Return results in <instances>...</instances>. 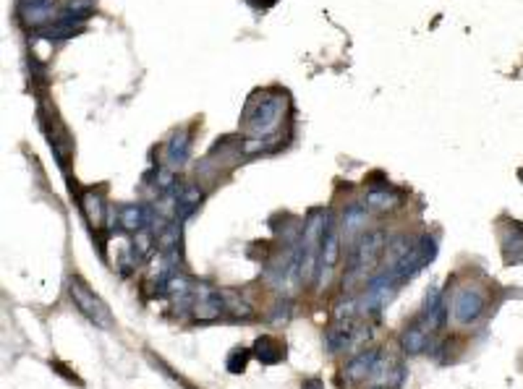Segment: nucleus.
<instances>
[{
  "instance_id": "1",
  "label": "nucleus",
  "mask_w": 523,
  "mask_h": 389,
  "mask_svg": "<svg viewBox=\"0 0 523 389\" xmlns=\"http://www.w3.org/2000/svg\"><path fill=\"white\" fill-rule=\"evenodd\" d=\"M283 108H285V97L283 94H257L249 102V110H246V136L259 139L251 141L249 149L267 147L262 139H270L275 133V128H278L283 118Z\"/></svg>"
},
{
  "instance_id": "2",
  "label": "nucleus",
  "mask_w": 523,
  "mask_h": 389,
  "mask_svg": "<svg viewBox=\"0 0 523 389\" xmlns=\"http://www.w3.org/2000/svg\"><path fill=\"white\" fill-rule=\"evenodd\" d=\"M68 293H71L73 306L86 316V321H92L94 327H100V329L113 327V313H110V308L105 306V301L81 280V277H71Z\"/></svg>"
},
{
  "instance_id": "3",
  "label": "nucleus",
  "mask_w": 523,
  "mask_h": 389,
  "mask_svg": "<svg viewBox=\"0 0 523 389\" xmlns=\"http://www.w3.org/2000/svg\"><path fill=\"white\" fill-rule=\"evenodd\" d=\"M435 254H437V241L432 238V235H422L419 241L411 246V251H408L406 256L400 259L398 266L395 269H390V277L398 285H403L406 280H411L414 274H419L427 264H432L435 261Z\"/></svg>"
},
{
  "instance_id": "4",
  "label": "nucleus",
  "mask_w": 523,
  "mask_h": 389,
  "mask_svg": "<svg viewBox=\"0 0 523 389\" xmlns=\"http://www.w3.org/2000/svg\"><path fill=\"white\" fill-rule=\"evenodd\" d=\"M387 246V235L382 230H375V233L361 235L359 243H356V251H353V264H351V277H364V274L377 264L380 254Z\"/></svg>"
},
{
  "instance_id": "5",
  "label": "nucleus",
  "mask_w": 523,
  "mask_h": 389,
  "mask_svg": "<svg viewBox=\"0 0 523 389\" xmlns=\"http://www.w3.org/2000/svg\"><path fill=\"white\" fill-rule=\"evenodd\" d=\"M484 311V296L477 288H461L453 298V319L458 324H474Z\"/></svg>"
},
{
  "instance_id": "6",
  "label": "nucleus",
  "mask_w": 523,
  "mask_h": 389,
  "mask_svg": "<svg viewBox=\"0 0 523 389\" xmlns=\"http://www.w3.org/2000/svg\"><path fill=\"white\" fill-rule=\"evenodd\" d=\"M430 343H432V329L424 319L411 324V327L400 335V348H403L406 356H419V353H424L430 348Z\"/></svg>"
},
{
  "instance_id": "7",
  "label": "nucleus",
  "mask_w": 523,
  "mask_h": 389,
  "mask_svg": "<svg viewBox=\"0 0 523 389\" xmlns=\"http://www.w3.org/2000/svg\"><path fill=\"white\" fill-rule=\"evenodd\" d=\"M356 329H359V324L353 319H337L335 324L327 329V335H325L327 351L340 353V351H345V348H351L353 337H356Z\"/></svg>"
},
{
  "instance_id": "8",
  "label": "nucleus",
  "mask_w": 523,
  "mask_h": 389,
  "mask_svg": "<svg viewBox=\"0 0 523 389\" xmlns=\"http://www.w3.org/2000/svg\"><path fill=\"white\" fill-rule=\"evenodd\" d=\"M372 379H375L380 387H400V384L406 382V368L403 363H398L395 358H382L377 361L375 371H372Z\"/></svg>"
},
{
  "instance_id": "9",
  "label": "nucleus",
  "mask_w": 523,
  "mask_h": 389,
  "mask_svg": "<svg viewBox=\"0 0 523 389\" xmlns=\"http://www.w3.org/2000/svg\"><path fill=\"white\" fill-rule=\"evenodd\" d=\"M364 207L375 214H387V212L398 209L400 207V194L390 191V188H369L367 196H364Z\"/></svg>"
},
{
  "instance_id": "10",
  "label": "nucleus",
  "mask_w": 523,
  "mask_h": 389,
  "mask_svg": "<svg viewBox=\"0 0 523 389\" xmlns=\"http://www.w3.org/2000/svg\"><path fill=\"white\" fill-rule=\"evenodd\" d=\"M251 353H254V358L259 363H265V366H275V363H280L285 358V345L280 340H275V337H257L254 345H251Z\"/></svg>"
},
{
  "instance_id": "11",
  "label": "nucleus",
  "mask_w": 523,
  "mask_h": 389,
  "mask_svg": "<svg viewBox=\"0 0 523 389\" xmlns=\"http://www.w3.org/2000/svg\"><path fill=\"white\" fill-rule=\"evenodd\" d=\"M337 259H340V233H337V227H335V219L330 217L327 219V230H325V241H322V264H320V269H322V272H330V269L337 264Z\"/></svg>"
},
{
  "instance_id": "12",
  "label": "nucleus",
  "mask_w": 523,
  "mask_h": 389,
  "mask_svg": "<svg viewBox=\"0 0 523 389\" xmlns=\"http://www.w3.org/2000/svg\"><path fill=\"white\" fill-rule=\"evenodd\" d=\"M377 361H380V351H364L359 353L356 358L351 361V363H345V379L348 382H364L367 376H372V371H375Z\"/></svg>"
},
{
  "instance_id": "13",
  "label": "nucleus",
  "mask_w": 523,
  "mask_h": 389,
  "mask_svg": "<svg viewBox=\"0 0 523 389\" xmlns=\"http://www.w3.org/2000/svg\"><path fill=\"white\" fill-rule=\"evenodd\" d=\"M367 207L364 204H351L345 207L343 212V235L348 241H356L364 235V227H367Z\"/></svg>"
},
{
  "instance_id": "14",
  "label": "nucleus",
  "mask_w": 523,
  "mask_h": 389,
  "mask_svg": "<svg viewBox=\"0 0 523 389\" xmlns=\"http://www.w3.org/2000/svg\"><path fill=\"white\" fill-rule=\"evenodd\" d=\"M416 241H411L408 235H395L392 241H387V246H385L382 251V272H390V269H395L398 266V261L403 256H406L408 251H411V246H414Z\"/></svg>"
},
{
  "instance_id": "15",
  "label": "nucleus",
  "mask_w": 523,
  "mask_h": 389,
  "mask_svg": "<svg viewBox=\"0 0 523 389\" xmlns=\"http://www.w3.org/2000/svg\"><path fill=\"white\" fill-rule=\"evenodd\" d=\"M149 212L144 209V207H136V204H128V207H123L121 209V214H118V222H121V227H123L126 233H141L144 227L149 225Z\"/></svg>"
},
{
  "instance_id": "16",
  "label": "nucleus",
  "mask_w": 523,
  "mask_h": 389,
  "mask_svg": "<svg viewBox=\"0 0 523 389\" xmlns=\"http://www.w3.org/2000/svg\"><path fill=\"white\" fill-rule=\"evenodd\" d=\"M223 311H225V306H223V296H220V293H212V296H207V298H199V301H194V308H191L194 319H199V321L218 319Z\"/></svg>"
},
{
  "instance_id": "17",
  "label": "nucleus",
  "mask_w": 523,
  "mask_h": 389,
  "mask_svg": "<svg viewBox=\"0 0 523 389\" xmlns=\"http://www.w3.org/2000/svg\"><path fill=\"white\" fill-rule=\"evenodd\" d=\"M81 212H84L86 222L94 227V230H100L105 225V204H102V196L97 194H84L81 196Z\"/></svg>"
},
{
  "instance_id": "18",
  "label": "nucleus",
  "mask_w": 523,
  "mask_h": 389,
  "mask_svg": "<svg viewBox=\"0 0 523 389\" xmlns=\"http://www.w3.org/2000/svg\"><path fill=\"white\" fill-rule=\"evenodd\" d=\"M199 204H202V191L196 186H186L178 196H176V214L188 217V214H194Z\"/></svg>"
},
{
  "instance_id": "19",
  "label": "nucleus",
  "mask_w": 523,
  "mask_h": 389,
  "mask_svg": "<svg viewBox=\"0 0 523 389\" xmlns=\"http://www.w3.org/2000/svg\"><path fill=\"white\" fill-rule=\"evenodd\" d=\"M186 155H188V133L178 131L171 139V144H168V165L171 167H181V165L186 162Z\"/></svg>"
},
{
  "instance_id": "20",
  "label": "nucleus",
  "mask_w": 523,
  "mask_h": 389,
  "mask_svg": "<svg viewBox=\"0 0 523 389\" xmlns=\"http://www.w3.org/2000/svg\"><path fill=\"white\" fill-rule=\"evenodd\" d=\"M220 296H223V306H225V311L230 313L233 319H249L251 313H254V311H251V306L246 304L243 298L235 296V293H228V290H223Z\"/></svg>"
},
{
  "instance_id": "21",
  "label": "nucleus",
  "mask_w": 523,
  "mask_h": 389,
  "mask_svg": "<svg viewBox=\"0 0 523 389\" xmlns=\"http://www.w3.org/2000/svg\"><path fill=\"white\" fill-rule=\"evenodd\" d=\"M424 321L430 324L432 332H437V329L445 327L447 324V298L445 296H442V301H440L430 313H424Z\"/></svg>"
},
{
  "instance_id": "22",
  "label": "nucleus",
  "mask_w": 523,
  "mask_h": 389,
  "mask_svg": "<svg viewBox=\"0 0 523 389\" xmlns=\"http://www.w3.org/2000/svg\"><path fill=\"white\" fill-rule=\"evenodd\" d=\"M251 356H254V353L251 351H241V348H235L233 353H230V356H228V371H230V374H243V371H246V363H249V358Z\"/></svg>"
},
{
  "instance_id": "23",
  "label": "nucleus",
  "mask_w": 523,
  "mask_h": 389,
  "mask_svg": "<svg viewBox=\"0 0 523 389\" xmlns=\"http://www.w3.org/2000/svg\"><path fill=\"white\" fill-rule=\"evenodd\" d=\"M290 319V301H278L275 304V311H273V316H270V321L273 324H285V321Z\"/></svg>"
},
{
  "instance_id": "24",
  "label": "nucleus",
  "mask_w": 523,
  "mask_h": 389,
  "mask_svg": "<svg viewBox=\"0 0 523 389\" xmlns=\"http://www.w3.org/2000/svg\"><path fill=\"white\" fill-rule=\"evenodd\" d=\"M301 389H325V384L320 379H306V382H301Z\"/></svg>"
},
{
  "instance_id": "25",
  "label": "nucleus",
  "mask_w": 523,
  "mask_h": 389,
  "mask_svg": "<svg viewBox=\"0 0 523 389\" xmlns=\"http://www.w3.org/2000/svg\"><path fill=\"white\" fill-rule=\"evenodd\" d=\"M251 6L254 8H259V11H265V8H270V6H275L278 0H249Z\"/></svg>"
},
{
  "instance_id": "26",
  "label": "nucleus",
  "mask_w": 523,
  "mask_h": 389,
  "mask_svg": "<svg viewBox=\"0 0 523 389\" xmlns=\"http://www.w3.org/2000/svg\"><path fill=\"white\" fill-rule=\"evenodd\" d=\"M377 389H390V387H377Z\"/></svg>"
}]
</instances>
